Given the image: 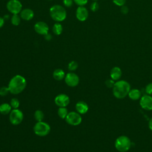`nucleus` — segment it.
Returning a JSON list of instances; mask_svg holds the SVG:
<instances>
[{
	"label": "nucleus",
	"instance_id": "a211bd4d",
	"mask_svg": "<svg viewBox=\"0 0 152 152\" xmlns=\"http://www.w3.org/2000/svg\"><path fill=\"white\" fill-rule=\"evenodd\" d=\"M53 77L56 80H62L65 77V72L62 69H56L53 72Z\"/></svg>",
	"mask_w": 152,
	"mask_h": 152
},
{
	"label": "nucleus",
	"instance_id": "c9c22d12",
	"mask_svg": "<svg viewBox=\"0 0 152 152\" xmlns=\"http://www.w3.org/2000/svg\"><path fill=\"white\" fill-rule=\"evenodd\" d=\"M45 39H46V40H50L51 39H52V36H51V35H49L48 33V34H46V35H45Z\"/></svg>",
	"mask_w": 152,
	"mask_h": 152
},
{
	"label": "nucleus",
	"instance_id": "412c9836",
	"mask_svg": "<svg viewBox=\"0 0 152 152\" xmlns=\"http://www.w3.org/2000/svg\"><path fill=\"white\" fill-rule=\"evenodd\" d=\"M68 113V110L65 107H59L58 110V115L62 119H65Z\"/></svg>",
	"mask_w": 152,
	"mask_h": 152
},
{
	"label": "nucleus",
	"instance_id": "bb28decb",
	"mask_svg": "<svg viewBox=\"0 0 152 152\" xmlns=\"http://www.w3.org/2000/svg\"><path fill=\"white\" fill-rule=\"evenodd\" d=\"M99 5L96 1H94L93 3H91L90 5V9L92 11L96 12L99 10Z\"/></svg>",
	"mask_w": 152,
	"mask_h": 152
},
{
	"label": "nucleus",
	"instance_id": "6e6552de",
	"mask_svg": "<svg viewBox=\"0 0 152 152\" xmlns=\"http://www.w3.org/2000/svg\"><path fill=\"white\" fill-rule=\"evenodd\" d=\"M7 10L13 14L20 13L22 10V4L18 0H10L7 4Z\"/></svg>",
	"mask_w": 152,
	"mask_h": 152
},
{
	"label": "nucleus",
	"instance_id": "72a5a7b5",
	"mask_svg": "<svg viewBox=\"0 0 152 152\" xmlns=\"http://www.w3.org/2000/svg\"><path fill=\"white\" fill-rule=\"evenodd\" d=\"M4 24V18L0 17V28L3 26Z\"/></svg>",
	"mask_w": 152,
	"mask_h": 152
},
{
	"label": "nucleus",
	"instance_id": "4c0bfd02",
	"mask_svg": "<svg viewBox=\"0 0 152 152\" xmlns=\"http://www.w3.org/2000/svg\"><path fill=\"white\" fill-rule=\"evenodd\" d=\"M50 1H51V0H50Z\"/></svg>",
	"mask_w": 152,
	"mask_h": 152
},
{
	"label": "nucleus",
	"instance_id": "e433bc0d",
	"mask_svg": "<svg viewBox=\"0 0 152 152\" xmlns=\"http://www.w3.org/2000/svg\"><path fill=\"white\" fill-rule=\"evenodd\" d=\"M93 1H97V0H93Z\"/></svg>",
	"mask_w": 152,
	"mask_h": 152
},
{
	"label": "nucleus",
	"instance_id": "cd10ccee",
	"mask_svg": "<svg viewBox=\"0 0 152 152\" xmlns=\"http://www.w3.org/2000/svg\"><path fill=\"white\" fill-rule=\"evenodd\" d=\"M115 83L114 80L112 79H108L105 81V84L108 88H113Z\"/></svg>",
	"mask_w": 152,
	"mask_h": 152
},
{
	"label": "nucleus",
	"instance_id": "5701e85b",
	"mask_svg": "<svg viewBox=\"0 0 152 152\" xmlns=\"http://www.w3.org/2000/svg\"><path fill=\"white\" fill-rule=\"evenodd\" d=\"M21 22V17L18 14H13L11 17V23L14 26H18Z\"/></svg>",
	"mask_w": 152,
	"mask_h": 152
},
{
	"label": "nucleus",
	"instance_id": "f3484780",
	"mask_svg": "<svg viewBox=\"0 0 152 152\" xmlns=\"http://www.w3.org/2000/svg\"><path fill=\"white\" fill-rule=\"evenodd\" d=\"M128 96L131 99L133 100H137L141 97V92L139 90L135 88L130 90L128 93Z\"/></svg>",
	"mask_w": 152,
	"mask_h": 152
},
{
	"label": "nucleus",
	"instance_id": "ddd939ff",
	"mask_svg": "<svg viewBox=\"0 0 152 152\" xmlns=\"http://www.w3.org/2000/svg\"><path fill=\"white\" fill-rule=\"evenodd\" d=\"M88 17V11L84 6H79L76 10V17L80 21H86Z\"/></svg>",
	"mask_w": 152,
	"mask_h": 152
},
{
	"label": "nucleus",
	"instance_id": "b1692460",
	"mask_svg": "<svg viewBox=\"0 0 152 152\" xmlns=\"http://www.w3.org/2000/svg\"><path fill=\"white\" fill-rule=\"evenodd\" d=\"M10 105L13 109H18L20 106V102L17 98H12L10 101Z\"/></svg>",
	"mask_w": 152,
	"mask_h": 152
},
{
	"label": "nucleus",
	"instance_id": "6ab92c4d",
	"mask_svg": "<svg viewBox=\"0 0 152 152\" xmlns=\"http://www.w3.org/2000/svg\"><path fill=\"white\" fill-rule=\"evenodd\" d=\"M12 107L8 103H4L0 105V113L2 115H7L11 111Z\"/></svg>",
	"mask_w": 152,
	"mask_h": 152
},
{
	"label": "nucleus",
	"instance_id": "aec40b11",
	"mask_svg": "<svg viewBox=\"0 0 152 152\" xmlns=\"http://www.w3.org/2000/svg\"><path fill=\"white\" fill-rule=\"evenodd\" d=\"M53 32L56 35H60L63 31V27L59 23H56L52 27Z\"/></svg>",
	"mask_w": 152,
	"mask_h": 152
},
{
	"label": "nucleus",
	"instance_id": "4be33fe9",
	"mask_svg": "<svg viewBox=\"0 0 152 152\" xmlns=\"http://www.w3.org/2000/svg\"><path fill=\"white\" fill-rule=\"evenodd\" d=\"M34 116L35 119L37 121V122H40V121H42L43 118H44V113L43 112L40 110H37L35 111L34 114Z\"/></svg>",
	"mask_w": 152,
	"mask_h": 152
},
{
	"label": "nucleus",
	"instance_id": "f257e3e1",
	"mask_svg": "<svg viewBox=\"0 0 152 152\" xmlns=\"http://www.w3.org/2000/svg\"><path fill=\"white\" fill-rule=\"evenodd\" d=\"M26 85L27 83L24 77L20 75H16L11 79L8 87L10 93L13 94H18L25 89Z\"/></svg>",
	"mask_w": 152,
	"mask_h": 152
},
{
	"label": "nucleus",
	"instance_id": "f704fd0d",
	"mask_svg": "<svg viewBox=\"0 0 152 152\" xmlns=\"http://www.w3.org/2000/svg\"><path fill=\"white\" fill-rule=\"evenodd\" d=\"M148 126H149V128L152 131V118L150 119L149 121V122H148Z\"/></svg>",
	"mask_w": 152,
	"mask_h": 152
},
{
	"label": "nucleus",
	"instance_id": "1a4fd4ad",
	"mask_svg": "<svg viewBox=\"0 0 152 152\" xmlns=\"http://www.w3.org/2000/svg\"><path fill=\"white\" fill-rule=\"evenodd\" d=\"M65 81L69 87L77 86L80 81L79 77L74 72H69L65 77Z\"/></svg>",
	"mask_w": 152,
	"mask_h": 152
},
{
	"label": "nucleus",
	"instance_id": "f03ea898",
	"mask_svg": "<svg viewBox=\"0 0 152 152\" xmlns=\"http://www.w3.org/2000/svg\"><path fill=\"white\" fill-rule=\"evenodd\" d=\"M129 84L124 80H119L115 83L113 87V94L117 99H124L130 91Z\"/></svg>",
	"mask_w": 152,
	"mask_h": 152
},
{
	"label": "nucleus",
	"instance_id": "2f4dec72",
	"mask_svg": "<svg viewBox=\"0 0 152 152\" xmlns=\"http://www.w3.org/2000/svg\"><path fill=\"white\" fill-rule=\"evenodd\" d=\"M73 0H63L64 5L66 7H71L73 4Z\"/></svg>",
	"mask_w": 152,
	"mask_h": 152
},
{
	"label": "nucleus",
	"instance_id": "20e7f679",
	"mask_svg": "<svg viewBox=\"0 0 152 152\" xmlns=\"http://www.w3.org/2000/svg\"><path fill=\"white\" fill-rule=\"evenodd\" d=\"M131 145V142L130 139L125 135H121L118 137L115 142V148L120 152H126L128 151Z\"/></svg>",
	"mask_w": 152,
	"mask_h": 152
},
{
	"label": "nucleus",
	"instance_id": "c85d7f7f",
	"mask_svg": "<svg viewBox=\"0 0 152 152\" xmlns=\"http://www.w3.org/2000/svg\"><path fill=\"white\" fill-rule=\"evenodd\" d=\"M112 1L116 5L119 7L124 5L126 2V0H112Z\"/></svg>",
	"mask_w": 152,
	"mask_h": 152
},
{
	"label": "nucleus",
	"instance_id": "c756f323",
	"mask_svg": "<svg viewBox=\"0 0 152 152\" xmlns=\"http://www.w3.org/2000/svg\"><path fill=\"white\" fill-rule=\"evenodd\" d=\"M145 91L148 94H152V83H149L146 86Z\"/></svg>",
	"mask_w": 152,
	"mask_h": 152
},
{
	"label": "nucleus",
	"instance_id": "2eb2a0df",
	"mask_svg": "<svg viewBox=\"0 0 152 152\" xmlns=\"http://www.w3.org/2000/svg\"><path fill=\"white\" fill-rule=\"evenodd\" d=\"M75 109L77 112L80 114H84L88 111V106L86 102L83 101H80L78 102L75 104Z\"/></svg>",
	"mask_w": 152,
	"mask_h": 152
},
{
	"label": "nucleus",
	"instance_id": "f8f14e48",
	"mask_svg": "<svg viewBox=\"0 0 152 152\" xmlns=\"http://www.w3.org/2000/svg\"><path fill=\"white\" fill-rule=\"evenodd\" d=\"M55 103L59 107H66L69 103V98L66 94H60L55 97Z\"/></svg>",
	"mask_w": 152,
	"mask_h": 152
},
{
	"label": "nucleus",
	"instance_id": "a878e982",
	"mask_svg": "<svg viewBox=\"0 0 152 152\" xmlns=\"http://www.w3.org/2000/svg\"><path fill=\"white\" fill-rule=\"evenodd\" d=\"M10 93V90L8 87H2L0 88V96H5Z\"/></svg>",
	"mask_w": 152,
	"mask_h": 152
},
{
	"label": "nucleus",
	"instance_id": "393cba45",
	"mask_svg": "<svg viewBox=\"0 0 152 152\" xmlns=\"http://www.w3.org/2000/svg\"><path fill=\"white\" fill-rule=\"evenodd\" d=\"M78 66V63L76 62V61H71L69 64H68V68L69 69V70L70 71H75L77 69Z\"/></svg>",
	"mask_w": 152,
	"mask_h": 152
},
{
	"label": "nucleus",
	"instance_id": "7c9ffc66",
	"mask_svg": "<svg viewBox=\"0 0 152 152\" xmlns=\"http://www.w3.org/2000/svg\"><path fill=\"white\" fill-rule=\"evenodd\" d=\"M73 1L76 4H77L79 6H84L88 2V0H73Z\"/></svg>",
	"mask_w": 152,
	"mask_h": 152
},
{
	"label": "nucleus",
	"instance_id": "7ed1b4c3",
	"mask_svg": "<svg viewBox=\"0 0 152 152\" xmlns=\"http://www.w3.org/2000/svg\"><path fill=\"white\" fill-rule=\"evenodd\" d=\"M49 12L52 18L58 22L64 21L66 17V12L65 8L59 5L52 6L50 8Z\"/></svg>",
	"mask_w": 152,
	"mask_h": 152
},
{
	"label": "nucleus",
	"instance_id": "9d476101",
	"mask_svg": "<svg viewBox=\"0 0 152 152\" xmlns=\"http://www.w3.org/2000/svg\"><path fill=\"white\" fill-rule=\"evenodd\" d=\"M141 107L146 110H152V97L149 95H144L140 99V102Z\"/></svg>",
	"mask_w": 152,
	"mask_h": 152
},
{
	"label": "nucleus",
	"instance_id": "dca6fc26",
	"mask_svg": "<svg viewBox=\"0 0 152 152\" xmlns=\"http://www.w3.org/2000/svg\"><path fill=\"white\" fill-rule=\"evenodd\" d=\"M110 75L111 78L114 81L118 80L122 76V71L120 68L118 66H115L112 68Z\"/></svg>",
	"mask_w": 152,
	"mask_h": 152
},
{
	"label": "nucleus",
	"instance_id": "39448f33",
	"mask_svg": "<svg viewBox=\"0 0 152 152\" xmlns=\"http://www.w3.org/2000/svg\"><path fill=\"white\" fill-rule=\"evenodd\" d=\"M34 132L38 136L45 137L49 134L50 131L49 125L45 122H37L33 127Z\"/></svg>",
	"mask_w": 152,
	"mask_h": 152
},
{
	"label": "nucleus",
	"instance_id": "423d86ee",
	"mask_svg": "<svg viewBox=\"0 0 152 152\" xmlns=\"http://www.w3.org/2000/svg\"><path fill=\"white\" fill-rule=\"evenodd\" d=\"M23 116V113L20 110L14 109L10 113V121L12 125H18L22 122Z\"/></svg>",
	"mask_w": 152,
	"mask_h": 152
},
{
	"label": "nucleus",
	"instance_id": "0eeeda50",
	"mask_svg": "<svg viewBox=\"0 0 152 152\" xmlns=\"http://www.w3.org/2000/svg\"><path fill=\"white\" fill-rule=\"evenodd\" d=\"M65 120L68 124L71 125L76 126L81 122L82 118L79 113L76 112H70L68 113Z\"/></svg>",
	"mask_w": 152,
	"mask_h": 152
},
{
	"label": "nucleus",
	"instance_id": "9b49d317",
	"mask_svg": "<svg viewBox=\"0 0 152 152\" xmlns=\"http://www.w3.org/2000/svg\"><path fill=\"white\" fill-rule=\"evenodd\" d=\"M34 30L36 33L42 35H46L49 31L48 25L43 21H39L34 24Z\"/></svg>",
	"mask_w": 152,
	"mask_h": 152
},
{
	"label": "nucleus",
	"instance_id": "473e14b6",
	"mask_svg": "<svg viewBox=\"0 0 152 152\" xmlns=\"http://www.w3.org/2000/svg\"><path fill=\"white\" fill-rule=\"evenodd\" d=\"M129 11V9L128 8V7H126V5H122L121 8V12H122V14H126Z\"/></svg>",
	"mask_w": 152,
	"mask_h": 152
},
{
	"label": "nucleus",
	"instance_id": "4468645a",
	"mask_svg": "<svg viewBox=\"0 0 152 152\" xmlns=\"http://www.w3.org/2000/svg\"><path fill=\"white\" fill-rule=\"evenodd\" d=\"M20 17L24 20H31L34 17V12L30 8H25L20 12Z\"/></svg>",
	"mask_w": 152,
	"mask_h": 152
}]
</instances>
